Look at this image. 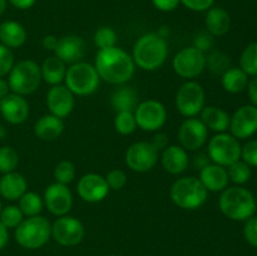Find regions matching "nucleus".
<instances>
[{
    "mask_svg": "<svg viewBox=\"0 0 257 256\" xmlns=\"http://www.w3.org/2000/svg\"><path fill=\"white\" fill-rule=\"evenodd\" d=\"M94 67L100 79L114 85H123L130 82L136 70L132 55L117 45L98 50Z\"/></svg>",
    "mask_w": 257,
    "mask_h": 256,
    "instance_id": "nucleus-1",
    "label": "nucleus"
},
{
    "mask_svg": "<svg viewBox=\"0 0 257 256\" xmlns=\"http://www.w3.org/2000/svg\"><path fill=\"white\" fill-rule=\"evenodd\" d=\"M168 57V44L165 37L158 33H147L133 45L132 58L136 67L153 72L165 64Z\"/></svg>",
    "mask_w": 257,
    "mask_h": 256,
    "instance_id": "nucleus-2",
    "label": "nucleus"
},
{
    "mask_svg": "<svg viewBox=\"0 0 257 256\" xmlns=\"http://www.w3.org/2000/svg\"><path fill=\"white\" fill-rule=\"evenodd\" d=\"M221 212L232 221H246L255 213L256 198L242 186L226 187L218 198Z\"/></svg>",
    "mask_w": 257,
    "mask_h": 256,
    "instance_id": "nucleus-3",
    "label": "nucleus"
},
{
    "mask_svg": "<svg viewBox=\"0 0 257 256\" xmlns=\"http://www.w3.org/2000/svg\"><path fill=\"white\" fill-rule=\"evenodd\" d=\"M208 191L203 187L200 178L193 176L178 178L170 188V197L182 210H197L207 201Z\"/></svg>",
    "mask_w": 257,
    "mask_h": 256,
    "instance_id": "nucleus-4",
    "label": "nucleus"
},
{
    "mask_svg": "<svg viewBox=\"0 0 257 256\" xmlns=\"http://www.w3.org/2000/svg\"><path fill=\"white\" fill-rule=\"evenodd\" d=\"M15 241L27 250H38L52 237V223L42 215L24 218L15 228Z\"/></svg>",
    "mask_w": 257,
    "mask_h": 256,
    "instance_id": "nucleus-5",
    "label": "nucleus"
},
{
    "mask_svg": "<svg viewBox=\"0 0 257 256\" xmlns=\"http://www.w3.org/2000/svg\"><path fill=\"white\" fill-rule=\"evenodd\" d=\"M64 83L68 89L78 97H88L97 92L100 84L94 64L87 62H78L67 69Z\"/></svg>",
    "mask_w": 257,
    "mask_h": 256,
    "instance_id": "nucleus-6",
    "label": "nucleus"
},
{
    "mask_svg": "<svg viewBox=\"0 0 257 256\" xmlns=\"http://www.w3.org/2000/svg\"><path fill=\"white\" fill-rule=\"evenodd\" d=\"M8 75V84L12 93L23 97L34 93L42 83L40 65L32 59H24L15 63Z\"/></svg>",
    "mask_w": 257,
    "mask_h": 256,
    "instance_id": "nucleus-7",
    "label": "nucleus"
},
{
    "mask_svg": "<svg viewBox=\"0 0 257 256\" xmlns=\"http://www.w3.org/2000/svg\"><path fill=\"white\" fill-rule=\"evenodd\" d=\"M241 150L242 146L240 141L233 137L231 133H217L208 142V157L211 162L220 165L222 167H228L241 160Z\"/></svg>",
    "mask_w": 257,
    "mask_h": 256,
    "instance_id": "nucleus-8",
    "label": "nucleus"
},
{
    "mask_svg": "<svg viewBox=\"0 0 257 256\" xmlns=\"http://www.w3.org/2000/svg\"><path fill=\"white\" fill-rule=\"evenodd\" d=\"M205 89L196 80L185 82L176 93V108L186 118L197 117L205 107Z\"/></svg>",
    "mask_w": 257,
    "mask_h": 256,
    "instance_id": "nucleus-9",
    "label": "nucleus"
},
{
    "mask_svg": "<svg viewBox=\"0 0 257 256\" xmlns=\"http://www.w3.org/2000/svg\"><path fill=\"white\" fill-rule=\"evenodd\" d=\"M172 68L178 77L192 80L206 69V54L195 47H186L175 55Z\"/></svg>",
    "mask_w": 257,
    "mask_h": 256,
    "instance_id": "nucleus-10",
    "label": "nucleus"
},
{
    "mask_svg": "<svg viewBox=\"0 0 257 256\" xmlns=\"http://www.w3.org/2000/svg\"><path fill=\"white\" fill-rule=\"evenodd\" d=\"M137 127L145 132H158L167 120V109L160 100L147 99L138 103L135 109Z\"/></svg>",
    "mask_w": 257,
    "mask_h": 256,
    "instance_id": "nucleus-11",
    "label": "nucleus"
},
{
    "mask_svg": "<svg viewBox=\"0 0 257 256\" xmlns=\"http://www.w3.org/2000/svg\"><path fill=\"white\" fill-rule=\"evenodd\" d=\"M158 151L148 141H140L128 147L124 161L133 172L145 173L155 168L158 162Z\"/></svg>",
    "mask_w": 257,
    "mask_h": 256,
    "instance_id": "nucleus-12",
    "label": "nucleus"
},
{
    "mask_svg": "<svg viewBox=\"0 0 257 256\" xmlns=\"http://www.w3.org/2000/svg\"><path fill=\"white\" fill-rule=\"evenodd\" d=\"M85 235L83 223L73 216H60L52 225V237L65 247L79 245Z\"/></svg>",
    "mask_w": 257,
    "mask_h": 256,
    "instance_id": "nucleus-13",
    "label": "nucleus"
},
{
    "mask_svg": "<svg viewBox=\"0 0 257 256\" xmlns=\"http://www.w3.org/2000/svg\"><path fill=\"white\" fill-rule=\"evenodd\" d=\"M208 130L200 118H186L178 128V141L186 151H198L207 142Z\"/></svg>",
    "mask_w": 257,
    "mask_h": 256,
    "instance_id": "nucleus-14",
    "label": "nucleus"
},
{
    "mask_svg": "<svg viewBox=\"0 0 257 256\" xmlns=\"http://www.w3.org/2000/svg\"><path fill=\"white\" fill-rule=\"evenodd\" d=\"M43 201L48 211L57 217L68 215L73 207L72 191L63 183L54 182L48 186L44 191Z\"/></svg>",
    "mask_w": 257,
    "mask_h": 256,
    "instance_id": "nucleus-15",
    "label": "nucleus"
},
{
    "mask_svg": "<svg viewBox=\"0 0 257 256\" xmlns=\"http://www.w3.org/2000/svg\"><path fill=\"white\" fill-rule=\"evenodd\" d=\"M231 135L237 140L250 138L257 132V107L246 104L238 108L230 119Z\"/></svg>",
    "mask_w": 257,
    "mask_h": 256,
    "instance_id": "nucleus-16",
    "label": "nucleus"
},
{
    "mask_svg": "<svg viewBox=\"0 0 257 256\" xmlns=\"http://www.w3.org/2000/svg\"><path fill=\"white\" fill-rule=\"evenodd\" d=\"M77 192L83 201L88 203H97L104 200L109 193L105 177L99 173H85L79 178Z\"/></svg>",
    "mask_w": 257,
    "mask_h": 256,
    "instance_id": "nucleus-17",
    "label": "nucleus"
},
{
    "mask_svg": "<svg viewBox=\"0 0 257 256\" xmlns=\"http://www.w3.org/2000/svg\"><path fill=\"white\" fill-rule=\"evenodd\" d=\"M75 95L65 84L52 85L47 93V107L50 114L58 118H65L73 112L75 105Z\"/></svg>",
    "mask_w": 257,
    "mask_h": 256,
    "instance_id": "nucleus-18",
    "label": "nucleus"
},
{
    "mask_svg": "<svg viewBox=\"0 0 257 256\" xmlns=\"http://www.w3.org/2000/svg\"><path fill=\"white\" fill-rule=\"evenodd\" d=\"M0 113L10 124H22L30 114L29 103L23 95L9 93L0 100Z\"/></svg>",
    "mask_w": 257,
    "mask_h": 256,
    "instance_id": "nucleus-19",
    "label": "nucleus"
},
{
    "mask_svg": "<svg viewBox=\"0 0 257 256\" xmlns=\"http://www.w3.org/2000/svg\"><path fill=\"white\" fill-rule=\"evenodd\" d=\"M85 54V42L79 35H64L59 38L54 55L62 59L65 64H74L82 62Z\"/></svg>",
    "mask_w": 257,
    "mask_h": 256,
    "instance_id": "nucleus-20",
    "label": "nucleus"
},
{
    "mask_svg": "<svg viewBox=\"0 0 257 256\" xmlns=\"http://www.w3.org/2000/svg\"><path fill=\"white\" fill-rule=\"evenodd\" d=\"M161 163L166 172L171 175H181L185 172L190 165V156L183 147L177 145H171L162 151Z\"/></svg>",
    "mask_w": 257,
    "mask_h": 256,
    "instance_id": "nucleus-21",
    "label": "nucleus"
},
{
    "mask_svg": "<svg viewBox=\"0 0 257 256\" xmlns=\"http://www.w3.org/2000/svg\"><path fill=\"white\" fill-rule=\"evenodd\" d=\"M198 178L208 192H222L230 182L226 167L216 163H210L201 170Z\"/></svg>",
    "mask_w": 257,
    "mask_h": 256,
    "instance_id": "nucleus-22",
    "label": "nucleus"
},
{
    "mask_svg": "<svg viewBox=\"0 0 257 256\" xmlns=\"http://www.w3.org/2000/svg\"><path fill=\"white\" fill-rule=\"evenodd\" d=\"M28 191L27 178L22 173L9 172L0 177V195L8 201H18Z\"/></svg>",
    "mask_w": 257,
    "mask_h": 256,
    "instance_id": "nucleus-23",
    "label": "nucleus"
},
{
    "mask_svg": "<svg viewBox=\"0 0 257 256\" xmlns=\"http://www.w3.org/2000/svg\"><path fill=\"white\" fill-rule=\"evenodd\" d=\"M34 135L39 140L45 142H52L58 140L64 132V122L62 118H58L53 114L42 115L37 122L34 123Z\"/></svg>",
    "mask_w": 257,
    "mask_h": 256,
    "instance_id": "nucleus-24",
    "label": "nucleus"
},
{
    "mask_svg": "<svg viewBox=\"0 0 257 256\" xmlns=\"http://www.w3.org/2000/svg\"><path fill=\"white\" fill-rule=\"evenodd\" d=\"M28 39V33L20 23L7 20L0 24V43L9 49L23 47Z\"/></svg>",
    "mask_w": 257,
    "mask_h": 256,
    "instance_id": "nucleus-25",
    "label": "nucleus"
},
{
    "mask_svg": "<svg viewBox=\"0 0 257 256\" xmlns=\"http://www.w3.org/2000/svg\"><path fill=\"white\" fill-rule=\"evenodd\" d=\"M200 119L208 131L223 133L230 128L231 117L226 110L216 105H205L200 113Z\"/></svg>",
    "mask_w": 257,
    "mask_h": 256,
    "instance_id": "nucleus-26",
    "label": "nucleus"
},
{
    "mask_svg": "<svg viewBox=\"0 0 257 256\" xmlns=\"http://www.w3.org/2000/svg\"><path fill=\"white\" fill-rule=\"evenodd\" d=\"M205 24L206 29L212 37H222L230 30L231 17L223 8L212 7L207 10Z\"/></svg>",
    "mask_w": 257,
    "mask_h": 256,
    "instance_id": "nucleus-27",
    "label": "nucleus"
},
{
    "mask_svg": "<svg viewBox=\"0 0 257 256\" xmlns=\"http://www.w3.org/2000/svg\"><path fill=\"white\" fill-rule=\"evenodd\" d=\"M67 69V64L62 59H59L57 55H50L40 65L42 80L50 85L62 84L64 82Z\"/></svg>",
    "mask_w": 257,
    "mask_h": 256,
    "instance_id": "nucleus-28",
    "label": "nucleus"
},
{
    "mask_svg": "<svg viewBox=\"0 0 257 256\" xmlns=\"http://www.w3.org/2000/svg\"><path fill=\"white\" fill-rule=\"evenodd\" d=\"M248 75L241 68H228L221 75V85L223 89L231 94H237L247 88Z\"/></svg>",
    "mask_w": 257,
    "mask_h": 256,
    "instance_id": "nucleus-29",
    "label": "nucleus"
},
{
    "mask_svg": "<svg viewBox=\"0 0 257 256\" xmlns=\"http://www.w3.org/2000/svg\"><path fill=\"white\" fill-rule=\"evenodd\" d=\"M110 104L115 112H135L137 107V93L127 85L117 88L110 97Z\"/></svg>",
    "mask_w": 257,
    "mask_h": 256,
    "instance_id": "nucleus-30",
    "label": "nucleus"
},
{
    "mask_svg": "<svg viewBox=\"0 0 257 256\" xmlns=\"http://www.w3.org/2000/svg\"><path fill=\"white\" fill-rule=\"evenodd\" d=\"M18 201H19V205L18 206H19L20 211L27 217L40 215L43 208H44L43 198L37 192H33V191H27Z\"/></svg>",
    "mask_w": 257,
    "mask_h": 256,
    "instance_id": "nucleus-31",
    "label": "nucleus"
},
{
    "mask_svg": "<svg viewBox=\"0 0 257 256\" xmlns=\"http://www.w3.org/2000/svg\"><path fill=\"white\" fill-rule=\"evenodd\" d=\"M227 170L228 178H230L231 182L235 183L236 186L245 185L250 181L251 175H252V171L251 167L246 162H243L242 160L236 161L235 163L230 165L228 167H226Z\"/></svg>",
    "mask_w": 257,
    "mask_h": 256,
    "instance_id": "nucleus-32",
    "label": "nucleus"
},
{
    "mask_svg": "<svg viewBox=\"0 0 257 256\" xmlns=\"http://www.w3.org/2000/svg\"><path fill=\"white\" fill-rule=\"evenodd\" d=\"M240 68L248 77L257 75V42L251 43L242 50L240 57Z\"/></svg>",
    "mask_w": 257,
    "mask_h": 256,
    "instance_id": "nucleus-33",
    "label": "nucleus"
},
{
    "mask_svg": "<svg viewBox=\"0 0 257 256\" xmlns=\"http://www.w3.org/2000/svg\"><path fill=\"white\" fill-rule=\"evenodd\" d=\"M231 64L230 57L223 52H211L206 57V68L210 70L212 74L222 75L228 69Z\"/></svg>",
    "mask_w": 257,
    "mask_h": 256,
    "instance_id": "nucleus-34",
    "label": "nucleus"
},
{
    "mask_svg": "<svg viewBox=\"0 0 257 256\" xmlns=\"http://www.w3.org/2000/svg\"><path fill=\"white\" fill-rule=\"evenodd\" d=\"M114 128L119 135L130 136L137 130L135 113L133 112H117L114 117Z\"/></svg>",
    "mask_w": 257,
    "mask_h": 256,
    "instance_id": "nucleus-35",
    "label": "nucleus"
},
{
    "mask_svg": "<svg viewBox=\"0 0 257 256\" xmlns=\"http://www.w3.org/2000/svg\"><path fill=\"white\" fill-rule=\"evenodd\" d=\"M93 40H94V44L97 48H99V49H108V48L115 47L118 37L113 28L100 27L95 30Z\"/></svg>",
    "mask_w": 257,
    "mask_h": 256,
    "instance_id": "nucleus-36",
    "label": "nucleus"
},
{
    "mask_svg": "<svg viewBox=\"0 0 257 256\" xmlns=\"http://www.w3.org/2000/svg\"><path fill=\"white\" fill-rule=\"evenodd\" d=\"M19 165L18 152L10 146H4L0 148V173L14 172Z\"/></svg>",
    "mask_w": 257,
    "mask_h": 256,
    "instance_id": "nucleus-37",
    "label": "nucleus"
},
{
    "mask_svg": "<svg viewBox=\"0 0 257 256\" xmlns=\"http://www.w3.org/2000/svg\"><path fill=\"white\" fill-rule=\"evenodd\" d=\"M24 220V215L20 211L19 206L9 205L3 207L0 212V222L9 230V228H17Z\"/></svg>",
    "mask_w": 257,
    "mask_h": 256,
    "instance_id": "nucleus-38",
    "label": "nucleus"
},
{
    "mask_svg": "<svg viewBox=\"0 0 257 256\" xmlns=\"http://www.w3.org/2000/svg\"><path fill=\"white\" fill-rule=\"evenodd\" d=\"M54 178L55 182L63 183V185H69L74 181L77 170H75L74 163L70 161H60L54 168Z\"/></svg>",
    "mask_w": 257,
    "mask_h": 256,
    "instance_id": "nucleus-39",
    "label": "nucleus"
},
{
    "mask_svg": "<svg viewBox=\"0 0 257 256\" xmlns=\"http://www.w3.org/2000/svg\"><path fill=\"white\" fill-rule=\"evenodd\" d=\"M105 181H107V185L108 187H109V190L119 191L127 185L128 178L124 171L115 168V170L109 171V172L107 173V176H105Z\"/></svg>",
    "mask_w": 257,
    "mask_h": 256,
    "instance_id": "nucleus-40",
    "label": "nucleus"
},
{
    "mask_svg": "<svg viewBox=\"0 0 257 256\" xmlns=\"http://www.w3.org/2000/svg\"><path fill=\"white\" fill-rule=\"evenodd\" d=\"M14 64V54H13L12 49L0 43V78L9 74Z\"/></svg>",
    "mask_w": 257,
    "mask_h": 256,
    "instance_id": "nucleus-41",
    "label": "nucleus"
},
{
    "mask_svg": "<svg viewBox=\"0 0 257 256\" xmlns=\"http://www.w3.org/2000/svg\"><path fill=\"white\" fill-rule=\"evenodd\" d=\"M241 160L250 167H257V140L248 141L241 150Z\"/></svg>",
    "mask_w": 257,
    "mask_h": 256,
    "instance_id": "nucleus-42",
    "label": "nucleus"
},
{
    "mask_svg": "<svg viewBox=\"0 0 257 256\" xmlns=\"http://www.w3.org/2000/svg\"><path fill=\"white\" fill-rule=\"evenodd\" d=\"M243 236L252 247L257 248V216L256 217L252 216L246 220L245 226H243Z\"/></svg>",
    "mask_w": 257,
    "mask_h": 256,
    "instance_id": "nucleus-43",
    "label": "nucleus"
},
{
    "mask_svg": "<svg viewBox=\"0 0 257 256\" xmlns=\"http://www.w3.org/2000/svg\"><path fill=\"white\" fill-rule=\"evenodd\" d=\"M192 47L197 48L198 50H201L202 53L208 52V50L212 49L213 47V37L208 32H201L193 39V45Z\"/></svg>",
    "mask_w": 257,
    "mask_h": 256,
    "instance_id": "nucleus-44",
    "label": "nucleus"
},
{
    "mask_svg": "<svg viewBox=\"0 0 257 256\" xmlns=\"http://www.w3.org/2000/svg\"><path fill=\"white\" fill-rule=\"evenodd\" d=\"M181 4L192 12H207L212 8L215 0H180Z\"/></svg>",
    "mask_w": 257,
    "mask_h": 256,
    "instance_id": "nucleus-45",
    "label": "nucleus"
},
{
    "mask_svg": "<svg viewBox=\"0 0 257 256\" xmlns=\"http://www.w3.org/2000/svg\"><path fill=\"white\" fill-rule=\"evenodd\" d=\"M153 7L160 12H172L181 4L180 0H152Z\"/></svg>",
    "mask_w": 257,
    "mask_h": 256,
    "instance_id": "nucleus-46",
    "label": "nucleus"
},
{
    "mask_svg": "<svg viewBox=\"0 0 257 256\" xmlns=\"http://www.w3.org/2000/svg\"><path fill=\"white\" fill-rule=\"evenodd\" d=\"M192 158H193L192 160L193 168H195L196 171H198V172L211 163V160L210 157H208V155H206V153H202V152L196 153Z\"/></svg>",
    "mask_w": 257,
    "mask_h": 256,
    "instance_id": "nucleus-47",
    "label": "nucleus"
},
{
    "mask_svg": "<svg viewBox=\"0 0 257 256\" xmlns=\"http://www.w3.org/2000/svg\"><path fill=\"white\" fill-rule=\"evenodd\" d=\"M151 143L160 152V151H163L166 147H168V136L163 132H157L153 136Z\"/></svg>",
    "mask_w": 257,
    "mask_h": 256,
    "instance_id": "nucleus-48",
    "label": "nucleus"
},
{
    "mask_svg": "<svg viewBox=\"0 0 257 256\" xmlns=\"http://www.w3.org/2000/svg\"><path fill=\"white\" fill-rule=\"evenodd\" d=\"M247 94H248V98H250L251 104L257 107V75L256 77H252L250 80H248Z\"/></svg>",
    "mask_w": 257,
    "mask_h": 256,
    "instance_id": "nucleus-49",
    "label": "nucleus"
},
{
    "mask_svg": "<svg viewBox=\"0 0 257 256\" xmlns=\"http://www.w3.org/2000/svg\"><path fill=\"white\" fill-rule=\"evenodd\" d=\"M58 40L59 39H58L55 35H52V34L45 35L42 40L43 48H44L45 50H48V52H54L55 48H57L58 45Z\"/></svg>",
    "mask_w": 257,
    "mask_h": 256,
    "instance_id": "nucleus-50",
    "label": "nucleus"
},
{
    "mask_svg": "<svg viewBox=\"0 0 257 256\" xmlns=\"http://www.w3.org/2000/svg\"><path fill=\"white\" fill-rule=\"evenodd\" d=\"M10 4L13 5L14 8L20 10H28L30 8H33L37 3V0H8Z\"/></svg>",
    "mask_w": 257,
    "mask_h": 256,
    "instance_id": "nucleus-51",
    "label": "nucleus"
},
{
    "mask_svg": "<svg viewBox=\"0 0 257 256\" xmlns=\"http://www.w3.org/2000/svg\"><path fill=\"white\" fill-rule=\"evenodd\" d=\"M8 241H9V231H8V228L0 222V250L7 246Z\"/></svg>",
    "mask_w": 257,
    "mask_h": 256,
    "instance_id": "nucleus-52",
    "label": "nucleus"
},
{
    "mask_svg": "<svg viewBox=\"0 0 257 256\" xmlns=\"http://www.w3.org/2000/svg\"><path fill=\"white\" fill-rule=\"evenodd\" d=\"M10 92L9 84H8V80H5L4 78H0V100L3 98L7 97Z\"/></svg>",
    "mask_w": 257,
    "mask_h": 256,
    "instance_id": "nucleus-53",
    "label": "nucleus"
},
{
    "mask_svg": "<svg viewBox=\"0 0 257 256\" xmlns=\"http://www.w3.org/2000/svg\"><path fill=\"white\" fill-rule=\"evenodd\" d=\"M7 4L8 0H0V15L4 14L5 9H7Z\"/></svg>",
    "mask_w": 257,
    "mask_h": 256,
    "instance_id": "nucleus-54",
    "label": "nucleus"
},
{
    "mask_svg": "<svg viewBox=\"0 0 257 256\" xmlns=\"http://www.w3.org/2000/svg\"><path fill=\"white\" fill-rule=\"evenodd\" d=\"M7 135H8V132H7V130H5V127L0 125V141L4 140V138L7 137Z\"/></svg>",
    "mask_w": 257,
    "mask_h": 256,
    "instance_id": "nucleus-55",
    "label": "nucleus"
},
{
    "mask_svg": "<svg viewBox=\"0 0 257 256\" xmlns=\"http://www.w3.org/2000/svg\"><path fill=\"white\" fill-rule=\"evenodd\" d=\"M2 210H3V205H2V201H0V212H2Z\"/></svg>",
    "mask_w": 257,
    "mask_h": 256,
    "instance_id": "nucleus-56",
    "label": "nucleus"
},
{
    "mask_svg": "<svg viewBox=\"0 0 257 256\" xmlns=\"http://www.w3.org/2000/svg\"><path fill=\"white\" fill-rule=\"evenodd\" d=\"M256 206H257V197H256Z\"/></svg>",
    "mask_w": 257,
    "mask_h": 256,
    "instance_id": "nucleus-57",
    "label": "nucleus"
},
{
    "mask_svg": "<svg viewBox=\"0 0 257 256\" xmlns=\"http://www.w3.org/2000/svg\"><path fill=\"white\" fill-rule=\"evenodd\" d=\"M109 256H118V255H109Z\"/></svg>",
    "mask_w": 257,
    "mask_h": 256,
    "instance_id": "nucleus-58",
    "label": "nucleus"
}]
</instances>
